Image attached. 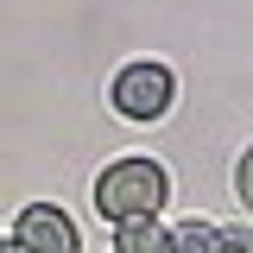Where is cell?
Returning a JSON list of instances; mask_svg holds the SVG:
<instances>
[{
	"instance_id": "7a4b0ae2",
	"label": "cell",
	"mask_w": 253,
	"mask_h": 253,
	"mask_svg": "<svg viewBox=\"0 0 253 253\" xmlns=\"http://www.w3.org/2000/svg\"><path fill=\"white\" fill-rule=\"evenodd\" d=\"M171 70L165 63H126L121 76H114V108H121L126 121H158L165 108H171Z\"/></svg>"
},
{
	"instance_id": "3957f363",
	"label": "cell",
	"mask_w": 253,
	"mask_h": 253,
	"mask_svg": "<svg viewBox=\"0 0 253 253\" xmlns=\"http://www.w3.org/2000/svg\"><path fill=\"white\" fill-rule=\"evenodd\" d=\"M13 241H26V247H63V253H70V247H76V228H70L57 209H44V203H38V209H26V215H19Z\"/></svg>"
},
{
	"instance_id": "5b68a950",
	"label": "cell",
	"mask_w": 253,
	"mask_h": 253,
	"mask_svg": "<svg viewBox=\"0 0 253 253\" xmlns=\"http://www.w3.org/2000/svg\"><path fill=\"white\" fill-rule=\"evenodd\" d=\"M234 184H241V203H247V209H253V152L241 158V171H234Z\"/></svg>"
},
{
	"instance_id": "6da1fadb",
	"label": "cell",
	"mask_w": 253,
	"mask_h": 253,
	"mask_svg": "<svg viewBox=\"0 0 253 253\" xmlns=\"http://www.w3.org/2000/svg\"><path fill=\"white\" fill-rule=\"evenodd\" d=\"M165 171H158L152 158H121V165H108L101 171V184H95V209L114 221H133V215H158L165 209Z\"/></svg>"
},
{
	"instance_id": "277c9868",
	"label": "cell",
	"mask_w": 253,
	"mask_h": 253,
	"mask_svg": "<svg viewBox=\"0 0 253 253\" xmlns=\"http://www.w3.org/2000/svg\"><path fill=\"white\" fill-rule=\"evenodd\" d=\"M121 253H146V247H171V234L165 228H152V215H133V221H121Z\"/></svg>"
}]
</instances>
